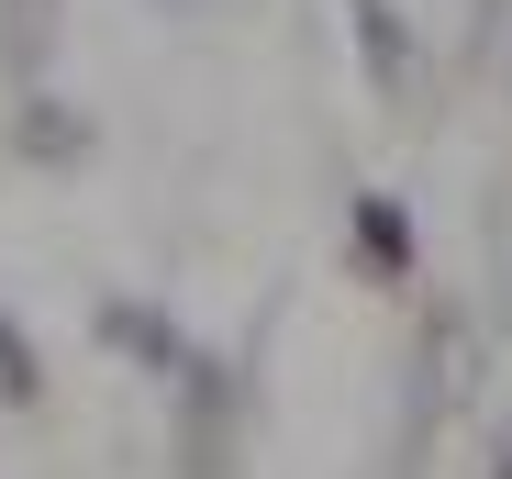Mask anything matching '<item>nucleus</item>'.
<instances>
[{
    "label": "nucleus",
    "instance_id": "obj_1",
    "mask_svg": "<svg viewBox=\"0 0 512 479\" xmlns=\"http://www.w3.org/2000/svg\"><path fill=\"white\" fill-rule=\"evenodd\" d=\"M357 45H368V67L390 78V90L412 78V34H401V12H390V0H357Z\"/></svg>",
    "mask_w": 512,
    "mask_h": 479
},
{
    "label": "nucleus",
    "instance_id": "obj_2",
    "mask_svg": "<svg viewBox=\"0 0 512 479\" xmlns=\"http://www.w3.org/2000/svg\"><path fill=\"white\" fill-rule=\"evenodd\" d=\"M45 34H56V0H12V56H23V67L45 56Z\"/></svg>",
    "mask_w": 512,
    "mask_h": 479
},
{
    "label": "nucleus",
    "instance_id": "obj_3",
    "mask_svg": "<svg viewBox=\"0 0 512 479\" xmlns=\"http://www.w3.org/2000/svg\"><path fill=\"white\" fill-rule=\"evenodd\" d=\"M357 234H368V246H379V257H390V268H401V257H412V234H401V212H379V201H368V212H357Z\"/></svg>",
    "mask_w": 512,
    "mask_h": 479
},
{
    "label": "nucleus",
    "instance_id": "obj_4",
    "mask_svg": "<svg viewBox=\"0 0 512 479\" xmlns=\"http://www.w3.org/2000/svg\"><path fill=\"white\" fill-rule=\"evenodd\" d=\"M0 390H12V402H34V346H12V324H0Z\"/></svg>",
    "mask_w": 512,
    "mask_h": 479
},
{
    "label": "nucleus",
    "instance_id": "obj_5",
    "mask_svg": "<svg viewBox=\"0 0 512 479\" xmlns=\"http://www.w3.org/2000/svg\"><path fill=\"white\" fill-rule=\"evenodd\" d=\"M179 12H190V0H179Z\"/></svg>",
    "mask_w": 512,
    "mask_h": 479
}]
</instances>
